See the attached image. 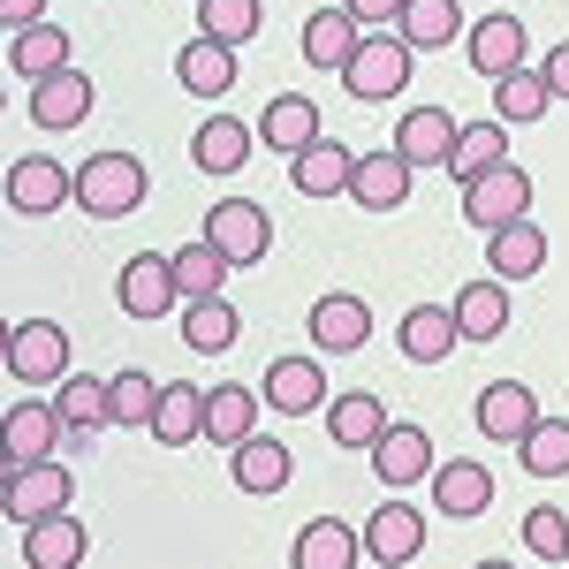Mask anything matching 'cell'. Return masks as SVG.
<instances>
[{
    "label": "cell",
    "mask_w": 569,
    "mask_h": 569,
    "mask_svg": "<svg viewBox=\"0 0 569 569\" xmlns=\"http://www.w3.org/2000/svg\"><path fill=\"white\" fill-rule=\"evenodd\" d=\"M228 479L243 486V493H281V486L297 479V456H289V440L251 433V440L228 448Z\"/></svg>",
    "instance_id": "cell-16"
},
{
    "label": "cell",
    "mask_w": 569,
    "mask_h": 569,
    "mask_svg": "<svg viewBox=\"0 0 569 569\" xmlns=\"http://www.w3.org/2000/svg\"><path fill=\"white\" fill-rule=\"evenodd\" d=\"M259 433V395L251 388H206V440L236 448V440Z\"/></svg>",
    "instance_id": "cell-40"
},
{
    "label": "cell",
    "mask_w": 569,
    "mask_h": 569,
    "mask_svg": "<svg viewBox=\"0 0 569 569\" xmlns=\"http://www.w3.org/2000/svg\"><path fill=\"white\" fill-rule=\"evenodd\" d=\"M327 433H335V448H372V440L388 433V410H380V395H327Z\"/></svg>",
    "instance_id": "cell-33"
},
{
    "label": "cell",
    "mask_w": 569,
    "mask_h": 569,
    "mask_svg": "<svg viewBox=\"0 0 569 569\" xmlns=\"http://www.w3.org/2000/svg\"><path fill=\"white\" fill-rule=\"evenodd\" d=\"M410 53L418 46L402 39V31H365V46L350 53V69H342V84L357 99H395V91L410 84Z\"/></svg>",
    "instance_id": "cell-4"
},
{
    "label": "cell",
    "mask_w": 569,
    "mask_h": 569,
    "mask_svg": "<svg viewBox=\"0 0 569 569\" xmlns=\"http://www.w3.org/2000/svg\"><path fill=\"white\" fill-rule=\"evenodd\" d=\"M456 130H463V122H456L448 107H410V114L395 122L388 144L402 152V160H410V168H448V152H456Z\"/></svg>",
    "instance_id": "cell-15"
},
{
    "label": "cell",
    "mask_w": 569,
    "mask_h": 569,
    "mask_svg": "<svg viewBox=\"0 0 569 569\" xmlns=\"http://www.w3.org/2000/svg\"><path fill=\"white\" fill-rule=\"evenodd\" d=\"M493 107H501V122H547V107H555V84H547V69H509V77H493Z\"/></svg>",
    "instance_id": "cell-38"
},
{
    "label": "cell",
    "mask_w": 569,
    "mask_h": 569,
    "mask_svg": "<svg viewBox=\"0 0 569 569\" xmlns=\"http://www.w3.org/2000/svg\"><path fill=\"white\" fill-rule=\"evenodd\" d=\"M228 273H236V259L220 251L213 236H198V243H182V251H176V289H182V305L220 297V289H228Z\"/></svg>",
    "instance_id": "cell-34"
},
{
    "label": "cell",
    "mask_w": 569,
    "mask_h": 569,
    "mask_svg": "<svg viewBox=\"0 0 569 569\" xmlns=\"http://www.w3.org/2000/svg\"><path fill=\"white\" fill-rule=\"evenodd\" d=\"M152 440H160V448H190V440H206V388L168 380V388H160V410H152Z\"/></svg>",
    "instance_id": "cell-32"
},
{
    "label": "cell",
    "mask_w": 569,
    "mask_h": 569,
    "mask_svg": "<svg viewBox=\"0 0 569 569\" xmlns=\"http://www.w3.org/2000/svg\"><path fill=\"white\" fill-rule=\"evenodd\" d=\"M114 305L130 311V319H168V305H182L176 251H137V259L114 273Z\"/></svg>",
    "instance_id": "cell-6"
},
{
    "label": "cell",
    "mask_w": 569,
    "mask_h": 569,
    "mask_svg": "<svg viewBox=\"0 0 569 569\" xmlns=\"http://www.w3.org/2000/svg\"><path fill=\"white\" fill-rule=\"evenodd\" d=\"M91 77L84 69H53V77H39L31 84V122H39L46 137H61V130H84L91 122Z\"/></svg>",
    "instance_id": "cell-9"
},
{
    "label": "cell",
    "mask_w": 569,
    "mask_h": 569,
    "mask_svg": "<svg viewBox=\"0 0 569 569\" xmlns=\"http://www.w3.org/2000/svg\"><path fill=\"white\" fill-rule=\"evenodd\" d=\"M463 53H471V69H479V77H509V69H525L531 31L517 23V16H479V23H471V39H463Z\"/></svg>",
    "instance_id": "cell-22"
},
{
    "label": "cell",
    "mask_w": 569,
    "mask_h": 569,
    "mask_svg": "<svg viewBox=\"0 0 569 569\" xmlns=\"http://www.w3.org/2000/svg\"><path fill=\"white\" fill-rule=\"evenodd\" d=\"M152 410H160V380L152 372H114V426L122 433H152Z\"/></svg>",
    "instance_id": "cell-42"
},
{
    "label": "cell",
    "mask_w": 569,
    "mask_h": 569,
    "mask_svg": "<svg viewBox=\"0 0 569 569\" xmlns=\"http://www.w3.org/2000/svg\"><path fill=\"white\" fill-rule=\"evenodd\" d=\"M456 327H463V342H501V335H509V281H501V273L463 281V289H456Z\"/></svg>",
    "instance_id": "cell-25"
},
{
    "label": "cell",
    "mask_w": 569,
    "mask_h": 569,
    "mask_svg": "<svg viewBox=\"0 0 569 569\" xmlns=\"http://www.w3.org/2000/svg\"><path fill=\"white\" fill-rule=\"evenodd\" d=\"M365 555L388 569H410L426 555V509H410V501H388V509H372V525H365Z\"/></svg>",
    "instance_id": "cell-13"
},
{
    "label": "cell",
    "mask_w": 569,
    "mask_h": 569,
    "mask_svg": "<svg viewBox=\"0 0 569 569\" xmlns=\"http://www.w3.org/2000/svg\"><path fill=\"white\" fill-rule=\"evenodd\" d=\"M61 440H77V433H69V418L53 410V395H46V402H16V410H8V456L39 463V456H53Z\"/></svg>",
    "instance_id": "cell-30"
},
{
    "label": "cell",
    "mask_w": 569,
    "mask_h": 569,
    "mask_svg": "<svg viewBox=\"0 0 569 569\" xmlns=\"http://www.w3.org/2000/svg\"><path fill=\"white\" fill-rule=\"evenodd\" d=\"M0 501H8V517H16V525H31V517L69 509V501H77V479H69V463H53V456L23 463V456H8V448H0Z\"/></svg>",
    "instance_id": "cell-2"
},
{
    "label": "cell",
    "mask_w": 569,
    "mask_h": 569,
    "mask_svg": "<svg viewBox=\"0 0 569 569\" xmlns=\"http://www.w3.org/2000/svg\"><path fill=\"white\" fill-rule=\"evenodd\" d=\"M198 31H213L228 46L259 39V0H198Z\"/></svg>",
    "instance_id": "cell-43"
},
{
    "label": "cell",
    "mask_w": 569,
    "mask_h": 569,
    "mask_svg": "<svg viewBox=\"0 0 569 569\" xmlns=\"http://www.w3.org/2000/svg\"><path fill=\"white\" fill-rule=\"evenodd\" d=\"M433 509L440 517H463V525H471V517H486V509H493V471H486L479 456H456V463H433Z\"/></svg>",
    "instance_id": "cell-14"
},
{
    "label": "cell",
    "mask_w": 569,
    "mask_h": 569,
    "mask_svg": "<svg viewBox=\"0 0 569 569\" xmlns=\"http://www.w3.org/2000/svg\"><path fill=\"white\" fill-rule=\"evenodd\" d=\"M539 69H547L555 99H569V39H562V46H547V61H539Z\"/></svg>",
    "instance_id": "cell-47"
},
{
    "label": "cell",
    "mask_w": 569,
    "mask_h": 569,
    "mask_svg": "<svg viewBox=\"0 0 569 569\" xmlns=\"http://www.w3.org/2000/svg\"><path fill=\"white\" fill-rule=\"evenodd\" d=\"M289 562L297 569H350V562H365V531H350L342 517H311L297 531V547H289Z\"/></svg>",
    "instance_id": "cell-26"
},
{
    "label": "cell",
    "mask_w": 569,
    "mask_h": 569,
    "mask_svg": "<svg viewBox=\"0 0 569 569\" xmlns=\"http://www.w3.org/2000/svg\"><path fill=\"white\" fill-rule=\"evenodd\" d=\"M410 182H418V168H410L395 144H380V152H357L350 206H365V213H395V206H410Z\"/></svg>",
    "instance_id": "cell-8"
},
{
    "label": "cell",
    "mask_w": 569,
    "mask_h": 569,
    "mask_svg": "<svg viewBox=\"0 0 569 569\" xmlns=\"http://www.w3.org/2000/svg\"><path fill=\"white\" fill-rule=\"evenodd\" d=\"M517 463H525L531 479H569V418H539L517 440Z\"/></svg>",
    "instance_id": "cell-41"
},
{
    "label": "cell",
    "mask_w": 569,
    "mask_h": 569,
    "mask_svg": "<svg viewBox=\"0 0 569 569\" xmlns=\"http://www.w3.org/2000/svg\"><path fill=\"white\" fill-rule=\"evenodd\" d=\"M176 84H182V91H198V99H228V91L243 84V77H236V46L213 39V31L182 39V53H176Z\"/></svg>",
    "instance_id": "cell-12"
},
{
    "label": "cell",
    "mask_w": 569,
    "mask_h": 569,
    "mask_svg": "<svg viewBox=\"0 0 569 569\" xmlns=\"http://www.w3.org/2000/svg\"><path fill=\"white\" fill-rule=\"evenodd\" d=\"M395 342L410 365H448L456 342H463V327H456V305H410L402 311V327H395Z\"/></svg>",
    "instance_id": "cell-19"
},
{
    "label": "cell",
    "mask_w": 569,
    "mask_h": 569,
    "mask_svg": "<svg viewBox=\"0 0 569 569\" xmlns=\"http://www.w3.org/2000/svg\"><path fill=\"white\" fill-rule=\"evenodd\" d=\"M8 206H16V213H31V220L61 213V206H77V168H61L53 152L16 160V168H8Z\"/></svg>",
    "instance_id": "cell-7"
},
{
    "label": "cell",
    "mask_w": 569,
    "mask_h": 569,
    "mask_svg": "<svg viewBox=\"0 0 569 569\" xmlns=\"http://www.w3.org/2000/svg\"><path fill=\"white\" fill-rule=\"evenodd\" d=\"M77 206L91 220H130L144 206V160L122 152V144H107V152H91L84 168H77Z\"/></svg>",
    "instance_id": "cell-1"
},
{
    "label": "cell",
    "mask_w": 569,
    "mask_h": 569,
    "mask_svg": "<svg viewBox=\"0 0 569 569\" xmlns=\"http://www.w3.org/2000/svg\"><path fill=\"white\" fill-rule=\"evenodd\" d=\"M8 69H16L23 84H39V77H53V69H69V31H61V23H31V31H16Z\"/></svg>",
    "instance_id": "cell-37"
},
{
    "label": "cell",
    "mask_w": 569,
    "mask_h": 569,
    "mask_svg": "<svg viewBox=\"0 0 569 569\" xmlns=\"http://www.w3.org/2000/svg\"><path fill=\"white\" fill-rule=\"evenodd\" d=\"M350 176H357V152L335 144V137H311L305 152L289 160V182H297L305 198H350Z\"/></svg>",
    "instance_id": "cell-21"
},
{
    "label": "cell",
    "mask_w": 569,
    "mask_h": 569,
    "mask_svg": "<svg viewBox=\"0 0 569 569\" xmlns=\"http://www.w3.org/2000/svg\"><path fill=\"white\" fill-rule=\"evenodd\" d=\"M342 8H350L357 23H388V31H395V16H402V0H342Z\"/></svg>",
    "instance_id": "cell-46"
},
{
    "label": "cell",
    "mask_w": 569,
    "mask_h": 569,
    "mask_svg": "<svg viewBox=\"0 0 569 569\" xmlns=\"http://www.w3.org/2000/svg\"><path fill=\"white\" fill-rule=\"evenodd\" d=\"M311 137H319V107H311L305 91H281V99H266V114H259V144H266V152L297 160Z\"/></svg>",
    "instance_id": "cell-27"
},
{
    "label": "cell",
    "mask_w": 569,
    "mask_h": 569,
    "mask_svg": "<svg viewBox=\"0 0 569 569\" xmlns=\"http://www.w3.org/2000/svg\"><path fill=\"white\" fill-rule=\"evenodd\" d=\"M501 160H509V122H471V130H456L448 176H456V182H479L486 168H501Z\"/></svg>",
    "instance_id": "cell-39"
},
{
    "label": "cell",
    "mask_w": 569,
    "mask_h": 569,
    "mask_svg": "<svg viewBox=\"0 0 569 569\" xmlns=\"http://www.w3.org/2000/svg\"><path fill=\"white\" fill-rule=\"evenodd\" d=\"M357 46H365V23H357L350 8H311L305 16V61L311 69H335V77H342Z\"/></svg>",
    "instance_id": "cell-24"
},
{
    "label": "cell",
    "mask_w": 569,
    "mask_h": 569,
    "mask_svg": "<svg viewBox=\"0 0 569 569\" xmlns=\"http://www.w3.org/2000/svg\"><path fill=\"white\" fill-rule=\"evenodd\" d=\"M0 23L8 31H31V23H46V0H0Z\"/></svg>",
    "instance_id": "cell-45"
},
{
    "label": "cell",
    "mask_w": 569,
    "mask_h": 569,
    "mask_svg": "<svg viewBox=\"0 0 569 569\" xmlns=\"http://www.w3.org/2000/svg\"><path fill=\"white\" fill-rule=\"evenodd\" d=\"M259 388H266V402H273L281 418H305V410H327V372H319V357H273Z\"/></svg>",
    "instance_id": "cell-20"
},
{
    "label": "cell",
    "mask_w": 569,
    "mask_h": 569,
    "mask_svg": "<svg viewBox=\"0 0 569 569\" xmlns=\"http://www.w3.org/2000/svg\"><path fill=\"white\" fill-rule=\"evenodd\" d=\"M91 547V531L69 517V509H53V517H31L23 525V562L31 569H77Z\"/></svg>",
    "instance_id": "cell-23"
},
{
    "label": "cell",
    "mask_w": 569,
    "mask_h": 569,
    "mask_svg": "<svg viewBox=\"0 0 569 569\" xmlns=\"http://www.w3.org/2000/svg\"><path fill=\"white\" fill-rule=\"evenodd\" d=\"M206 236H213L236 266H259L266 251H273V220H266V206H251V198L213 206V213H206Z\"/></svg>",
    "instance_id": "cell-10"
},
{
    "label": "cell",
    "mask_w": 569,
    "mask_h": 569,
    "mask_svg": "<svg viewBox=\"0 0 569 569\" xmlns=\"http://www.w3.org/2000/svg\"><path fill=\"white\" fill-rule=\"evenodd\" d=\"M471 418H479V433H486V440L517 448V440H525L531 426H539V395H531L525 380H493V388H479Z\"/></svg>",
    "instance_id": "cell-11"
},
{
    "label": "cell",
    "mask_w": 569,
    "mask_h": 569,
    "mask_svg": "<svg viewBox=\"0 0 569 569\" xmlns=\"http://www.w3.org/2000/svg\"><path fill=\"white\" fill-rule=\"evenodd\" d=\"M525 547L539 562H569V509H531L525 517Z\"/></svg>",
    "instance_id": "cell-44"
},
{
    "label": "cell",
    "mask_w": 569,
    "mask_h": 569,
    "mask_svg": "<svg viewBox=\"0 0 569 569\" xmlns=\"http://www.w3.org/2000/svg\"><path fill=\"white\" fill-rule=\"evenodd\" d=\"M531 213V176L517 168V160H501V168H486L479 182H463V220L479 228V236H493V228H509V220Z\"/></svg>",
    "instance_id": "cell-5"
},
{
    "label": "cell",
    "mask_w": 569,
    "mask_h": 569,
    "mask_svg": "<svg viewBox=\"0 0 569 569\" xmlns=\"http://www.w3.org/2000/svg\"><path fill=\"white\" fill-rule=\"evenodd\" d=\"M236 335H243V319H236L228 297H198V305H182V342H190L198 357L236 350Z\"/></svg>",
    "instance_id": "cell-36"
},
{
    "label": "cell",
    "mask_w": 569,
    "mask_h": 569,
    "mask_svg": "<svg viewBox=\"0 0 569 569\" xmlns=\"http://www.w3.org/2000/svg\"><path fill=\"white\" fill-rule=\"evenodd\" d=\"M53 410L69 418V433H77V440L107 433V426H114V380H91V372H69V380L53 388Z\"/></svg>",
    "instance_id": "cell-28"
},
{
    "label": "cell",
    "mask_w": 569,
    "mask_h": 569,
    "mask_svg": "<svg viewBox=\"0 0 569 569\" xmlns=\"http://www.w3.org/2000/svg\"><path fill=\"white\" fill-rule=\"evenodd\" d=\"M486 266L501 273V281H531L539 266H547V236H539V220H509V228H493L486 236Z\"/></svg>",
    "instance_id": "cell-31"
},
{
    "label": "cell",
    "mask_w": 569,
    "mask_h": 569,
    "mask_svg": "<svg viewBox=\"0 0 569 569\" xmlns=\"http://www.w3.org/2000/svg\"><path fill=\"white\" fill-rule=\"evenodd\" d=\"M395 31L418 46V53H440V46L463 39V8H456V0H402Z\"/></svg>",
    "instance_id": "cell-35"
},
{
    "label": "cell",
    "mask_w": 569,
    "mask_h": 569,
    "mask_svg": "<svg viewBox=\"0 0 569 569\" xmlns=\"http://www.w3.org/2000/svg\"><path fill=\"white\" fill-rule=\"evenodd\" d=\"M372 342V305L365 297H319L311 305V350L319 357H350Z\"/></svg>",
    "instance_id": "cell-17"
},
{
    "label": "cell",
    "mask_w": 569,
    "mask_h": 569,
    "mask_svg": "<svg viewBox=\"0 0 569 569\" xmlns=\"http://www.w3.org/2000/svg\"><path fill=\"white\" fill-rule=\"evenodd\" d=\"M251 152H259V130H243L236 114H213V122H198V137H190V160L206 176H236Z\"/></svg>",
    "instance_id": "cell-29"
},
{
    "label": "cell",
    "mask_w": 569,
    "mask_h": 569,
    "mask_svg": "<svg viewBox=\"0 0 569 569\" xmlns=\"http://www.w3.org/2000/svg\"><path fill=\"white\" fill-rule=\"evenodd\" d=\"M433 440L418 433V426H388V433L372 440V471H380V486H395V493H410L418 479H433Z\"/></svg>",
    "instance_id": "cell-18"
},
{
    "label": "cell",
    "mask_w": 569,
    "mask_h": 569,
    "mask_svg": "<svg viewBox=\"0 0 569 569\" xmlns=\"http://www.w3.org/2000/svg\"><path fill=\"white\" fill-rule=\"evenodd\" d=\"M8 380L16 388H61L69 380V335L53 319H16L8 327Z\"/></svg>",
    "instance_id": "cell-3"
}]
</instances>
